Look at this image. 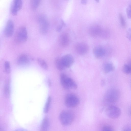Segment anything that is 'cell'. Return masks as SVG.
Returning <instances> with one entry per match:
<instances>
[{
	"instance_id": "obj_22",
	"label": "cell",
	"mask_w": 131,
	"mask_h": 131,
	"mask_svg": "<svg viewBox=\"0 0 131 131\" xmlns=\"http://www.w3.org/2000/svg\"><path fill=\"white\" fill-rule=\"evenodd\" d=\"M4 96L6 97H8L10 96V90L9 85L6 84L4 86Z\"/></svg>"
},
{
	"instance_id": "obj_29",
	"label": "cell",
	"mask_w": 131,
	"mask_h": 131,
	"mask_svg": "<svg viewBox=\"0 0 131 131\" xmlns=\"http://www.w3.org/2000/svg\"><path fill=\"white\" fill-rule=\"evenodd\" d=\"M123 131H131V126H126L123 129Z\"/></svg>"
},
{
	"instance_id": "obj_30",
	"label": "cell",
	"mask_w": 131,
	"mask_h": 131,
	"mask_svg": "<svg viewBox=\"0 0 131 131\" xmlns=\"http://www.w3.org/2000/svg\"><path fill=\"white\" fill-rule=\"evenodd\" d=\"M62 25H59L57 28V31L58 32L60 31L62 29Z\"/></svg>"
},
{
	"instance_id": "obj_24",
	"label": "cell",
	"mask_w": 131,
	"mask_h": 131,
	"mask_svg": "<svg viewBox=\"0 0 131 131\" xmlns=\"http://www.w3.org/2000/svg\"><path fill=\"white\" fill-rule=\"evenodd\" d=\"M123 73L126 74L130 73V69L128 64H125L123 65L122 68Z\"/></svg>"
},
{
	"instance_id": "obj_18",
	"label": "cell",
	"mask_w": 131,
	"mask_h": 131,
	"mask_svg": "<svg viewBox=\"0 0 131 131\" xmlns=\"http://www.w3.org/2000/svg\"><path fill=\"white\" fill-rule=\"evenodd\" d=\"M55 63L57 68L59 70H64L66 68L63 64L61 58L57 59L55 60Z\"/></svg>"
},
{
	"instance_id": "obj_25",
	"label": "cell",
	"mask_w": 131,
	"mask_h": 131,
	"mask_svg": "<svg viewBox=\"0 0 131 131\" xmlns=\"http://www.w3.org/2000/svg\"><path fill=\"white\" fill-rule=\"evenodd\" d=\"M126 13L128 17L131 19V3L128 5L126 8Z\"/></svg>"
},
{
	"instance_id": "obj_21",
	"label": "cell",
	"mask_w": 131,
	"mask_h": 131,
	"mask_svg": "<svg viewBox=\"0 0 131 131\" xmlns=\"http://www.w3.org/2000/svg\"><path fill=\"white\" fill-rule=\"evenodd\" d=\"M51 101V97L49 96L47 99V101L44 108V112L45 113H47L48 112L49 109Z\"/></svg>"
},
{
	"instance_id": "obj_13",
	"label": "cell",
	"mask_w": 131,
	"mask_h": 131,
	"mask_svg": "<svg viewBox=\"0 0 131 131\" xmlns=\"http://www.w3.org/2000/svg\"><path fill=\"white\" fill-rule=\"evenodd\" d=\"M105 53L106 50L105 48L102 46H97L93 49V54L97 58L102 57L105 55Z\"/></svg>"
},
{
	"instance_id": "obj_28",
	"label": "cell",
	"mask_w": 131,
	"mask_h": 131,
	"mask_svg": "<svg viewBox=\"0 0 131 131\" xmlns=\"http://www.w3.org/2000/svg\"><path fill=\"white\" fill-rule=\"evenodd\" d=\"M126 37L129 40L131 41V28H129L127 30Z\"/></svg>"
},
{
	"instance_id": "obj_14",
	"label": "cell",
	"mask_w": 131,
	"mask_h": 131,
	"mask_svg": "<svg viewBox=\"0 0 131 131\" xmlns=\"http://www.w3.org/2000/svg\"><path fill=\"white\" fill-rule=\"evenodd\" d=\"M60 44L63 47L68 46L69 42V38L68 34L67 33H63L60 36L59 39Z\"/></svg>"
},
{
	"instance_id": "obj_31",
	"label": "cell",
	"mask_w": 131,
	"mask_h": 131,
	"mask_svg": "<svg viewBox=\"0 0 131 131\" xmlns=\"http://www.w3.org/2000/svg\"><path fill=\"white\" fill-rule=\"evenodd\" d=\"M15 131H28L27 130L22 128H18L16 129Z\"/></svg>"
},
{
	"instance_id": "obj_15",
	"label": "cell",
	"mask_w": 131,
	"mask_h": 131,
	"mask_svg": "<svg viewBox=\"0 0 131 131\" xmlns=\"http://www.w3.org/2000/svg\"><path fill=\"white\" fill-rule=\"evenodd\" d=\"M30 59L28 56L25 54L21 55L17 59V63L20 65H25L29 64Z\"/></svg>"
},
{
	"instance_id": "obj_27",
	"label": "cell",
	"mask_w": 131,
	"mask_h": 131,
	"mask_svg": "<svg viewBox=\"0 0 131 131\" xmlns=\"http://www.w3.org/2000/svg\"><path fill=\"white\" fill-rule=\"evenodd\" d=\"M101 131H114L113 128L110 126L105 125L103 126Z\"/></svg>"
},
{
	"instance_id": "obj_20",
	"label": "cell",
	"mask_w": 131,
	"mask_h": 131,
	"mask_svg": "<svg viewBox=\"0 0 131 131\" xmlns=\"http://www.w3.org/2000/svg\"><path fill=\"white\" fill-rule=\"evenodd\" d=\"M37 61L39 64L42 68L45 70H47L48 69V65L43 59L38 58L37 59Z\"/></svg>"
},
{
	"instance_id": "obj_2",
	"label": "cell",
	"mask_w": 131,
	"mask_h": 131,
	"mask_svg": "<svg viewBox=\"0 0 131 131\" xmlns=\"http://www.w3.org/2000/svg\"><path fill=\"white\" fill-rule=\"evenodd\" d=\"M60 78L61 85L64 89L67 90L70 88L74 89H77V85L75 82L65 74H61Z\"/></svg>"
},
{
	"instance_id": "obj_7",
	"label": "cell",
	"mask_w": 131,
	"mask_h": 131,
	"mask_svg": "<svg viewBox=\"0 0 131 131\" xmlns=\"http://www.w3.org/2000/svg\"><path fill=\"white\" fill-rule=\"evenodd\" d=\"M105 114L109 118L115 119L118 117L121 114L120 109L118 107L111 105L107 107L105 110Z\"/></svg>"
},
{
	"instance_id": "obj_26",
	"label": "cell",
	"mask_w": 131,
	"mask_h": 131,
	"mask_svg": "<svg viewBox=\"0 0 131 131\" xmlns=\"http://www.w3.org/2000/svg\"><path fill=\"white\" fill-rule=\"evenodd\" d=\"M119 21L121 25L123 27H125L126 25V22L125 19L123 16L121 14L119 16Z\"/></svg>"
},
{
	"instance_id": "obj_8",
	"label": "cell",
	"mask_w": 131,
	"mask_h": 131,
	"mask_svg": "<svg viewBox=\"0 0 131 131\" xmlns=\"http://www.w3.org/2000/svg\"><path fill=\"white\" fill-rule=\"evenodd\" d=\"M14 30V25L13 21L10 19L7 21L4 30V34L6 37H9L13 35Z\"/></svg>"
},
{
	"instance_id": "obj_6",
	"label": "cell",
	"mask_w": 131,
	"mask_h": 131,
	"mask_svg": "<svg viewBox=\"0 0 131 131\" xmlns=\"http://www.w3.org/2000/svg\"><path fill=\"white\" fill-rule=\"evenodd\" d=\"M80 101L75 95L72 94H67L65 97L64 103L66 106L69 108H74L79 104Z\"/></svg>"
},
{
	"instance_id": "obj_23",
	"label": "cell",
	"mask_w": 131,
	"mask_h": 131,
	"mask_svg": "<svg viewBox=\"0 0 131 131\" xmlns=\"http://www.w3.org/2000/svg\"><path fill=\"white\" fill-rule=\"evenodd\" d=\"M5 71L7 74L9 73L10 71V64L8 61H5L4 64Z\"/></svg>"
},
{
	"instance_id": "obj_1",
	"label": "cell",
	"mask_w": 131,
	"mask_h": 131,
	"mask_svg": "<svg viewBox=\"0 0 131 131\" xmlns=\"http://www.w3.org/2000/svg\"><path fill=\"white\" fill-rule=\"evenodd\" d=\"M75 116L74 113L71 111L65 110L62 111L59 116V119L61 124L67 126L71 124L73 122Z\"/></svg>"
},
{
	"instance_id": "obj_4",
	"label": "cell",
	"mask_w": 131,
	"mask_h": 131,
	"mask_svg": "<svg viewBox=\"0 0 131 131\" xmlns=\"http://www.w3.org/2000/svg\"><path fill=\"white\" fill-rule=\"evenodd\" d=\"M40 30L42 34H46L49 29V24L46 16L43 15L39 16L37 18Z\"/></svg>"
},
{
	"instance_id": "obj_10",
	"label": "cell",
	"mask_w": 131,
	"mask_h": 131,
	"mask_svg": "<svg viewBox=\"0 0 131 131\" xmlns=\"http://www.w3.org/2000/svg\"><path fill=\"white\" fill-rule=\"evenodd\" d=\"M61 61L66 68L70 67L73 64L74 59L73 56L71 54L65 55L61 58Z\"/></svg>"
},
{
	"instance_id": "obj_32",
	"label": "cell",
	"mask_w": 131,
	"mask_h": 131,
	"mask_svg": "<svg viewBox=\"0 0 131 131\" xmlns=\"http://www.w3.org/2000/svg\"><path fill=\"white\" fill-rule=\"evenodd\" d=\"M128 113L129 115L131 117V106L129 109Z\"/></svg>"
},
{
	"instance_id": "obj_35",
	"label": "cell",
	"mask_w": 131,
	"mask_h": 131,
	"mask_svg": "<svg viewBox=\"0 0 131 131\" xmlns=\"http://www.w3.org/2000/svg\"><path fill=\"white\" fill-rule=\"evenodd\" d=\"M81 3L82 4H85L86 3V1L85 0H83L81 1Z\"/></svg>"
},
{
	"instance_id": "obj_3",
	"label": "cell",
	"mask_w": 131,
	"mask_h": 131,
	"mask_svg": "<svg viewBox=\"0 0 131 131\" xmlns=\"http://www.w3.org/2000/svg\"><path fill=\"white\" fill-rule=\"evenodd\" d=\"M28 38V32L26 27L22 26L18 29L15 36L16 41L19 44L25 42Z\"/></svg>"
},
{
	"instance_id": "obj_9",
	"label": "cell",
	"mask_w": 131,
	"mask_h": 131,
	"mask_svg": "<svg viewBox=\"0 0 131 131\" xmlns=\"http://www.w3.org/2000/svg\"><path fill=\"white\" fill-rule=\"evenodd\" d=\"M22 5V1L21 0L13 1L10 7V12L11 14L13 15L17 14L21 8Z\"/></svg>"
},
{
	"instance_id": "obj_17",
	"label": "cell",
	"mask_w": 131,
	"mask_h": 131,
	"mask_svg": "<svg viewBox=\"0 0 131 131\" xmlns=\"http://www.w3.org/2000/svg\"><path fill=\"white\" fill-rule=\"evenodd\" d=\"M114 67L112 63H107L104 65L103 71L104 73H107L114 70Z\"/></svg>"
},
{
	"instance_id": "obj_5",
	"label": "cell",
	"mask_w": 131,
	"mask_h": 131,
	"mask_svg": "<svg viewBox=\"0 0 131 131\" xmlns=\"http://www.w3.org/2000/svg\"><path fill=\"white\" fill-rule=\"evenodd\" d=\"M119 95L118 90L115 88L111 89L107 92L105 96V100L107 102L114 103L118 100Z\"/></svg>"
},
{
	"instance_id": "obj_11",
	"label": "cell",
	"mask_w": 131,
	"mask_h": 131,
	"mask_svg": "<svg viewBox=\"0 0 131 131\" xmlns=\"http://www.w3.org/2000/svg\"><path fill=\"white\" fill-rule=\"evenodd\" d=\"M75 49L76 52L78 54L80 55H84L88 51L89 47L85 43L80 42L76 44Z\"/></svg>"
},
{
	"instance_id": "obj_33",
	"label": "cell",
	"mask_w": 131,
	"mask_h": 131,
	"mask_svg": "<svg viewBox=\"0 0 131 131\" xmlns=\"http://www.w3.org/2000/svg\"><path fill=\"white\" fill-rule=\"evenodd\" d=\"M128 65L129 66L130 69V73L131 74V61L129 63Z\"/></svg>"
},
{
	"instance_id": "obj_34",
	"label": "cell",
	"mask_w": 131,
	"mask_h": 131,
	"mask_svg": "<svg viewBox=\"0 0 131 131\" xmlns=\"http://www.w3.org/2000/svg\"><path fill=\"white\" fill-rule=\"evenodd\" d=\"M48 84L49 86L50 87L51 85V82L49 79L48 80Z\"/></svg>"
},
{
	"instance_id": "obj_12",
	"label": "cell",
	"mask_w": 131,
	"mask_h": 131,
	"mask_svg": "<svg viewBox=\"0 0 131 131\" xmlns=\"http://www.w3.org/2000/svg\"><path fill=\"white\" fill-rule=\"evenodd\" d=\"M102 29L99 25H93L89 28V35L93 37L98 36L101 33Z\"/></svg>"
},
{
	"instance_id": "obj_16",
	"label": "cell",
	"mask_w": 131,
	"mask_h": 131,
	"mask_svg": "<svg viewBox=\"0 0 131 131\" xmlns=\"http://www.w3.org/2000/svg\"><path fill=\"white\" fill-rule=\"evenodd\" d=\"M49 126V122L48 118L45 117L42 122L41 127V131H48Z\"/></svg>"
},
{
	"instance_id": "obj_19",
	"label": "cell",
	"mask_w": 131,
	"mask_h": 131,
	"mask_svg": "<svg viewBox=\"0 0 131 131\" xmlns=\"http://www.w3.org/2000/svg\"><path fill=\"white\" fill-rule=\"evenodd\" d=\"M41 1L39 0H32L30 1V6L31 9L33 10H36L39 6Z\"/></svg>"
}]
</instances>
